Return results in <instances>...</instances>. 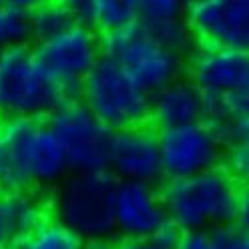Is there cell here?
<instances>
[{
  "instance_id": "obj_1",
  "label": "cell",
  "mask_w": 249,
  "mask_h": 249,
  "mask_svg": "<svg viewBox=\"0 0 249 249\" xmlns=\"http://www.w3.org/2000/svg\"><path fill=\"white\" fill-rule=\"evenodd\" d=\"M239 183L225 165L183 179H167L161 189L167 215L183 233L233 225Z\"/></svg>"
},
{
  "instance_id": "obj_2",
  "label": "cell",
  "mask_w": 249,
  "mask_h": 249,
  "mask_svg": "<svg viewBox=\"0 0 249 249\" xmlns=\"http://www.w3.org/2000/svg\"><path fill=\"white\" fill-rule=\"evenodd\" d=\"M119 179L113 171H72L56 187L54 217L85 241H108L117 233L115 199Z\"/></svg>"
},
{
  "instance_id": "obj_3",
  "label": "cell",
  "mask_w": 249,
  "mask_h": 249,
  "mask_svg": "<svg viewBox=\"0 0 249 249\" xmlns=\"http://www.w3.org/2000/svg\"><path fill=\"white\" fill-rule=\"evenodd\" d=\"M72 97L28 44L0 54V119H44Z\"/></svg>"
},
{
  "instance_id": "obj_4",
  "label": "cell",
  "mask_w": 249,
  "mask_h": 249,
  "mask_svg": "<svg viewBox=\"0 0 249 249\" xmlns=\"http://www.w3.org/2000/svg\"><path fill=\"white\" fill-rule=\"evenodd\" d=\"M79 99L113 131L145 124L151 119V92L105 54L85 76Z\"/></svg>"
},
{
  "instance_id": "obj_5",
  "label": "cell",
  "mask_w": 249,
  "mask_h": 249,
  "mask_svg": "<svg viewBox=\"0 0 249 249\" xmlns=\"http://www.w3.org/2000/svg\"><path fill=\"white\" fill-rule=\"evenodd\" d=\"M103 54L127 69L151 95L181 79L185 69L183 54L165 46L141 22L105 35Z\"/></svg>"
},
{
  "instance_id": "obj_6",
  "label": "cell",
  "mask_w": 249,
  "mask_h": 249,
  "mask_svg": "<svg viewBox=\"0 0 249 249\" xmlns=\"http://www.w3.org/2000/svg\"><path fill=\"white\" fill-rule=\"evenodd\" d=\"M46 119L67 153L71 171L108 169L113 129L107 127L81 99L62 103Z\"/></svg>"
},
{
  "instance_id": "obj_7",
  "label": "cell",
  "mask_w": 249,
  "mask_h": 249,
  "mask_svg": "<svg viewBox=\"0 0 249 249\" xmlns=\"http://www.w3.org/2000/svg\"><path fill=\"white\" fill-rule=\"evenodd\" d=\"M159 145L165 179H183L221 167L229 149L223 135L207 121L159 129Z\"/></svg>"
},
{
  "instance_id": "obj_8",
  "label": "cell",
  "mask_w": 249,
  "mask_h": 249,
  "mask_svg": "<svg viewBox=\"0 0 249 249\" xmlns=\"http://www.w3.org/2000/svg\"><path fill=\"white\" fill-rule=\"evenodd\" d=\"M35 51L69 95L79 99L85 76L103 56V38L97 35L95 26L74 22L56 36L36 42Z\"/></svg>"
},
{
  "instance_id": "obj_9",
  "label": "cell",
  "mask_w": 249,
  "mask_h": 249,
  "mask_svg": "<svg viewBox=\"0 0 249 249\" xmlns=\"http://www.w3.org/2000/svg\"><path fill=\"white\" fill-rule=\"evenodd\" d=\"M185 20L199 46L249 54V0H189Z\"/></svg>"
},
{
  "instance_id": "obj_10",
  "label": "cell",
  "mask_w": 249,
  "mask_h": 249,
  "mask_svg": "<svg viewBox=\"0 0 249 249\" xmlns=\"http://www.w3.org/2000/svg\"><path fill=\"white\" fill-rule=\"evenodd\" d=\"M189 81L205 101H229L249 89V54L219 46H199L189 60Z\"/></svg>"
},
{
  "instance_id": "obj_11",
  "label": "cell",
  "mask_w": 249,
  "mask_h": 249,
  "mask_svg": "<svg viewBox=\"0 0 249 249\" xmlns=\"http://www.w3.org/2000/svg\"><path fill=\"white\" fill-rule=\"evenodd\" d=\"M108 171L119 181L157 183L163 175L159 129L149 124H137L113 131L108 151Z\"/></svg>"
},
{
  "instance_id": "obj_12",
  "label": "cell",
  "mask_w": 249,
  "mask_h": 249,
  "mask_svg": "<svg viewBox=\"0 0 249 249\" xmlns=\"http://www.w3.org/2000/svg\"><path fill=\"white\" fill-rule=\"evenodd\" d=\"M117 233L123 239L153 237L167 221V207L163 195L153 183L119 181L115 199Z\"/></svg>"
},
{
  "instance_id": "obj_13",
  "label": "cell",
  "mask_w": 249,
  "mask_h": 249,
  "mask_svg": "<svg viewBox=\"0 0 249 249\" xmlns=\"http://www.w3.org/2000/svg\"><path fill=\"white\" fill-rule=\"evenodd\" d=\"M40 119H0V189L24 193L35 189L33 135Z\"/></svg>"
},
{
  "instance_id": "obj_14",
  "label": "cell",
  "mask_w": 249,
  "mask_h": 249,
  "mask_svg": "<svg viewBox=\"0 0 249 249\" xmlns=\"http://www.w3.org/2000/svg\"><path fill=\"white\" fill-rule=\"evenodd\" d=\"M151 121L157 129L205 121V99L191 81L177 79L151 95Z\"/></svg>"
},
{
  "instance_id": "obj_15",
  "label": "cell",
  "mask_w": 249,
  "mask_h": 249,
  "mask_svg": "<svg viewBox=\"0 0 249 249\" xmlns=\"http://www.w3.org/2000/svg\"><path fill=\"white\" fill-rule=\"evenodd\" d=\"M42 219V207L28 191L6 193L0 189V249H8L14 239L36 227Z\"/></svg>"
},
{
  "instance_id": "obj_16",
  "label": "cell",
  "mask_w": 249,
  "mask_h": 249,
  "mask_svg": "<svg viewBox=\"0 0 249 249\" xmlns=\"http://www.w3.org/2000/svg\"><path fill=\"white\" fill-rule=\"evenodd\" d=\"M8 249H85V239L54 217L42 219L36 227L14 239Z\"/></svg>"
},
{
  "instance_id": "obj_17",
  "label": "cell",
  "mask_w": 249,
  "mask_h": 249,
  "mask_svg": "<svg viewBox=\"0 0 249 249\" xmlns=\"http://www.w3.org/2000/svg\"><path fill=\"white\" fill-rule=\"evenodd\" d=\"M141 22L139 0H92L90 26L103 30L105 35L129 28Z\"/></svg>"
},
{
  "instance_id": "obj_18",
  "label": "cell",
  "mask_w": 249,
  "mask_h": 249,
  "mask_svg": "<svg viewBox=\"0 0 249 249\" xmlns=\"http://www.w3.org/2000/svg\"><path fill=\"white\" fill-rule=\"evenodd\" d=\"M215 129L223 135L227 147L249 145V89L229 99L227 117Z\"/></svg>"
},
{
  "instance_id": "obj_19",
  "label": "cell",
  "mask_w": 249,
  "mask_h": 249,
  "mask_svg": "<svg viewBox=\"0 0 249 249\" xmlns=\"http://www.w3.org/2000/svg\"><path fill=\"white\" fill-rule=\"evenodd\" d=\"M76 20L69 12V8L58 0H46L38 8L33 10V35L35 40H46L56 36L62 30L72 26Z\"/></svg>"
},
{
  "instance_id": "obj_20",
  "label": "cell",
  "mask_w": 249,
  "mask_h": 249,
  "mask_svg": "<svg viewBox=\"0 0 249 249\" xmlns=\"http://www.w3.org/2000/svg\"><path fill=\"white\" fill-rule=\"evenodd\" d=\"M33 35V12L2 6L0 10V49H12V46L28 44Z\"/></svg>"
},
{
  "instance_id": "obj_21",
  "label": "cell",
  "mask_w": 249,
  "mask_h": 249,
  "mask_svg": "<svg viewBox=\"0 0 249 249\" xmlns=\"http://www.w3.org/2000/svg\"><path fill=\"white\" fill-rule=\"evenodd\" d=\"M141 24L157 26L169 20L185 18L187 0H139Z\"/></svg>"
},
{
  "instance_id": "obj_22",
  "label": "cell",
  "mask_w": 249,
  "mask_h": 249,
  "mask_svg": "<svg viewBox=\"0 0 249 249\" xmlns=\"http://www.w3.org/2000/svg\"><path fill=\"white\" fill-rule=\"evenodd\" d=\"M147 28L165 46H169V49H173V51H177L181 54H185L187 51H189L191 42L195 40L191 28H189V24H187L185 18L169 20V22H163V24H157V26H147Z\"/></svg>"
},
{
  "instance_id": "obj_23",
  "label": "cell",
  "mask_w": 249,
  "mask_h": 249,
  "mask_svg": "<svg viewBox=\"0 0 249 249\" xmlns=\"http://www.w3.org/2000/svg\"><path fill=\"white\" fill-rule=\"evenodd\" d=\"M229 173L241 185H249V145H233L227 149V157L223 163Z\"/></svg>"
},
{
  "instance_id": "obj_24",
  "label": "cell",
  "mask_w": 249,
  "mask_h": 249,
  "mask_svg": "<svg viewBox=\"0 0 249 249\" xmlns=\"http://www.w3.org/2000/svg\"><path fill=\"white\" fill-rule=\"evenodd\" d=\"M213 235L223 249H249V231L239 229L235 223L215 229Z\"/></svg>"
},
{
  "instance_id": "obj_25",
  "label": "cell",
  "mask_w": 249,
  "mask_h": 249,
  "mask_svg": "<svg viewBox=\"0 0 249 249\" xmlns=\"http://www.w3.org/2000/svg\"><path fill=\"white\" fill-rule=\"evenodd\" d=\"M177 249H223L213 231H189L183 233Z\"/></svg>"
},
{
  "instance_id": "obj_26",
  "label": "cell",
  "mask_w": 249,
  "mask_h": 249,
  "mask_svg": "<svg viewBox=\"0 0 249 249\" xmlns=\"http://www.w3.org/2000/svg\"><path fill=\"white\" fill-rule=\"evenodd\" d=\"M181 237H183V231L171 219L153 235V239L157 241L159 245H163L165 249H177L179 243H181Z\"/></svg>"
},
{
  "instance_id": "obj_27",
  "label": "cell",
  "mask_w": 249,
  "mask_h": 249,
  "mask_svg": "<svg viewBox=\"0 0 249 249\" xmlns=\"http://www.w3.org/2000/svg\"><path fill=\"white\" fill-rule=\"evenodd\" d=\"M62 2L69 12L74 17L76 22L83 24H90V10H92V0H58Z\"/></svg>"
},
{
  "instance_id": "obj_28",
  "label": "cell",
  "mask_w": 249,
  "mask_h": 249,
  "mask_svg": "<svg viewBox=\"0 0 249 249\" xmlns=\"http://www.w3.org/2000/svg\"><path fill=\"white\" fill-rule=\"evenodd\" d=\"M235 223L239 229L249 231V185H243L239 189L237 199V211H235Z\"/></svg>"
},
{
  "instance_id": "obj_29",
  "label": "cell",
  "mask_w": 249,
  "mask_h": 249,
  "mask_svg": "<svg viewBox=\"0 0 249 249\" xmlns=\"http://www.w3.org/2000/svg\"><path fill=\"white\" fill-rule=\"evenodd\" d=\"M117 249H165V247L159 245L153 237H147V239H123Z\"/></svg>"
},
{
  "instance_id": "obj_30",
  "label": "cell",
  "mask_w": 249,
  "mask_h": 249,
  "mask_svg": "<svg viewBox=\"0 0 249 249\" xmlns=\"http://www.w3.org/2000/svg\"><path fill=\"white\" fill-rule=\"evenodd\" d=\"M2 2H4V6H14V8H22V10L33 12L42 2H46V0H2Z\"/></svg>"
},
{
  "instance_id": "obj_31",
  "label": "cell",
  "mask_w": 249,
  "mask_h": 249,
  "mask_svg": "<svg viewBox=\"0 0 249 249\" xmlns=\"http://www.w3.org/2000/svg\"><path fill=\"white\" fill-rule=\"evenodd\" d=\"M85 249H117V247H113L108 241H92V243H89Z\"/></svg>"
},
{
  "instance_id": "obj_32",
  "label": "cell",
  "mask_w": 249,
  "mask_h": 249,
  "mask_svg": "<svg viewBox=\"0 0 249 249\" xmlns=\"http://www.w3.org/2000/svg\"><path fill=\"white\" fill-rule=\"evenodd\" d=\"M2 6H4V2H2V0H0V10H2Z\"/></svg>"
},
{
  "instance_id": "obj_33",
  "label": "cell",
  "mask_w": 249,
  "mask_h": 249,
  "mask_svg": "<svg viewBox=\"0 0 249 249\" xmlns=\"http://www.w3.org/2000/svg\"><path fill=\"white\" fill-rule=\"evenodd\" d=\"M0 54H2V49H0Z\"/></svg>"
}]
</instances>
